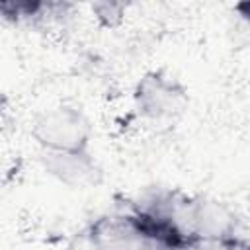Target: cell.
<instances>
[{
  "mask_svg": "<svg viewBox=\"0 0 250 250\" xmlns=\"http://www.w3.org/2000/svg\"><path fill=\"white\" fill-rule=\"evenodd\" d=\"M172 217L184 232L191 250L217 248V250H246L248 238L242 219L227 203L203 197L176 193Z\"/></svg>",
  "mask_w": 250,
  "mask_h": 250,
  "instance_id": "6da1fadb",
  "label": "cell"
},
{
  "mask_svg": "<svg viewBox=\"0 0 250 250\" xmlns=\"http://www.w3.org/2000/svg\"><path fill=\"white\" fill-rule=\"evenodd\" d=\"M90 123L74 105L45 109L33 123V137L43 150H76L90 145Z\"/></svg>",
  "mask_w": 250,
  "mask_h": 250,
  "instance_id": "7a4b0ae2",
  "label": "cell"
},
{
  "mask_svg": "<svg viewBox=\"0 0 250 250\" xmlns=\"http://www.w3.org/2000/svg\"><path fill=\"white\" fill-rule=\"evenodd\" d=\"M88 240L94 250H164L131 209L98 217L88 229Z\"/></svg>",
  "mask_w": 250,
  "mask_h": 250,
  "instance_id": "3957f363",
  "label": "cell"
},
{
  "mask_svg": "<svg viewBox=\"0 0 250 250\" xmlns=\"http://www.w3.org/2000/svg\"><path fill=\"white\" fill-rule=\"evenodd\" d=\"M135 105L139 113L152 121L172 119L186 105L184 86L164 72L145 74L135 88Z\"/></svg>",
  "mask_w": 250,
  "mask_h": 250,
  "instance_id": "277c9868",
  "label": "cell"
},
{
  "mask_svg": "<svg viewBox=\"0 0 250 250\" xmlns=\"http://www.w3.org/2000/svg\"><path fill=\"white\" fill-rule=\"evenodd\" d=\"M41 162L49 176L70 188H90L102 178V170L88 148L43 150Z\"/></svg>",
  "mask_w": 250,
  "mask_h": 250,
  "instance_id": "5b68a950",
  "label": "cell"
}]
</instances>
